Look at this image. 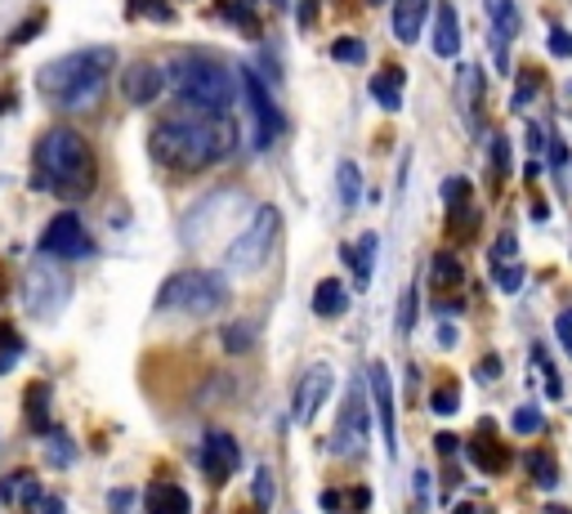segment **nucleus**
Returning <instances> with one entry per match:
<instances>
[{
  "instance_id": "nucleus-28",
  "label": "nucleus",
  "mask_w": 572,
  "mask_h": 514,
  "mask_svg": "<svg viewBox=\"0 0 572 514\" xmlns=\"http://www.w3.org/2000/svg\"><path fill=\"white\" fill-rule=\"evenodd\" d=\"M430 407H434V416H452L456 407H461V385H438L434 394H430Z\"/></svg>"
},
{
  "instance_id": "nucleus-24",
  "label": "nucleus",
  "mask_w": 572,
  "mask_h": 514,
  "mask_svg": "<svg viewBox=\"0 0 572 514\" xmlns=\"http://www.w3.org/2000/svg\"><path fill=\"white\" fill-rule=\"evenodd\" d=\"M28 421L37 434H50V385L46 380L28 385Z\"/></svg>"
},
{
  "instance_id": "nucleus-29",
  "label": "nucleus",
  "mask_w": 572,
  "mask_h": 514,
  "mask_svg": "<svg viewBox=\"0 0 572 514\" xmlns=\"http://www.w3.org/2000/svg\"><path fill=\"white\" fill-rule=\"evenodd\" d=\"M332 59H336V63H367V46H363L358 37H341V41L332 46Z\"/></svg>"
},
{
  "instance_id": "nucleus-18",
  "label": "nucleus",
  "mask_w": 572,
  "mask_h": 514,
  "mask_svg": "<svg viewBox=\"0 0 572 514\" xmlns=\"http://www.w3.org/2000/svg\"><path fill=\"white\" fill-rule=\"evenodd\" d=\"M425 14H430V0H398L394 6V37L403 46H412L421 37V28H425Z\"/></svg>"
},
{
  "instance_id": "nucleus-9",
  "label": "nucleus",
  "mask_w": 572,
  "mask_h": 514,
  "mask_svg": "<svg viewBox=\"0 0 572 514\" xmlns=\"http://www.w3.org/2000/svg\"><path fill=\"white\" fill-rule=\"evenodd\" d=\"M367 443H372V421H367V403H363V389H349L345 394V412L336 421V456H367Z\"/></svg>"
},
{
  "instance_id": "nucleus-46",
  "label": "nucleus",
  "mask_w": 572,
  "mask_h": 514,
  "mask_svg": "<svg viewBox=\"0 0 572 514\" xmlns=\"http://www.w3.org/2000/svg\"><path fill=\"white\" fill-rule=\"evenodd\" d=\"M434 447H438V452H443V456H452V452H456V447H461V443H456V438H452V434H438V438H434Z\"/></svg>"
},
{
  "instance_id": "nucleus-50",
  "label": "nucleus",
  "mask_w": 572,
  "mask_h": 514,
  "mask_svg": "<svg viewBox=\"0 0 572 514\" xmlns=\"http://www.w3.org/2000/svg\"><path fill=\"white\" fill-rule=\"evenodd\" d=\"M559 336H563V345L572 349V309H568V314L559 318Z\"/></svg>"
},
{
  "instance_id": "nucleus-6",
  "label": "nucleus",
  "mask_w": 572,
  "mask_h": 514,
  "mask_svg": "<svg viewBox=\"0 0 572 514\" xmlns=\"http://www.w3.org/2000/svg\"><path fill=\"white\" fill-rule=\"evenodd\" d=\"M277 210L273 206H255V215L246 219V228L233 237V246L224 250V274H255L264 260H268V250L277 241Z\"/></svg>"
},
{
  "instance_id": "nucleus-16",
  "label": "nucleus",
  "mask_w": 572,
  "mask_h": 514,
  "mask_svg": "<svg viewBox=\"0 0 572 514\" xmlns=\"http://www.w3.org/2000/svg\"><path fill=\"white\" fill-rule=\"evenodd\" d=\"M483 10H487V23H492V46H496V63H505V41L519 37V6L514 0H483Z\"/></svg>"
},
{
  "instance_id": "nucleus-42",
  "label": "nucleus",
  "mask_w": 572,
  "mask_h": 514,
  "mask_svg": "<svg viewBox=\"0 0 572 514\" xmlns=\"http://www.w3.org/2000/svg\"><path fill=\"white\" fill-rule=\"evenodd\" d=\"M496 278H501V291H519V287H523V269H519V265L496 269Z\"/></svg>"
},
{
  "instance_id": "nucleus-52",
  "label": "nucleus",
  "mask_w": 572,
  "mask_h": 514,
  "mask_svg": "<svg viewBox=\"0 0 572 514\" xmlns=\"http://www.w3.org/2000/svg\"><path fill=\"white\" fill-rule=\"evenodd\" d=\"M438 340H443V345H456V327L443 323V327H438Z\"/></svg>"
},
{
  "instance_id": "nucleus-21",
  "label": "nucleus",
  "mask_w": 572,
  "mask_h": 514,
  "mask_svg": "<svg viewBox=\"0 0 572 514\" xmlns=\"http://www.w3.org/2000/svg\"><path fill=\"white\" fill-rule=\"evenodd\" d=\"M349 309V291L341 287V278H323L314 291V314L318 318H341Z\"/></svg>"
},
{
  "instance_id": "nucleus-1",
  "label": "nucleus",
  "mask_w": 572,
  "mask_h": 514,
  "mask_svg": "<svg viewBox=\"0 0 572 514\" xmlns=\"http://www.w3.org/2000/svg\"><path fill=\"white\" fill-rule=\"evenodd\" d=\"M237 148V130L228 117H210V112H175V117H161L152 126V139H148V152L157 166L175 170V175H193V170H206L215 161H224L228 152Z\"/></svg>"
},
{
  "instance_id": "nucleus-48",
  "label": "nucleus",
  "mask_w": 572,
  "mask_h": 514,
  "mask_svg": "<svg viewBox=\"0 0 572 514\" xmlns=\"http://www.w3.org/2000/svg\"><path fill=\"white\" fill-rule=\"evenodd\" d=\"M323 510H327V514L345 510V496H336V492H323Z\"/></svg>"
},
{
  "instance_id": "nucleus-14",
  "label": "nucleus",
  "mask_w": 572,
  "mask_h": 514,
  "mask_svg": "<svg viewBox=\"0 0 572 514\" xmlns=\"http://www.w3.org/2000/svg\"><path fill=\"white\" fill-rule=\"evenodd\" d=\"M367 385H372V398H376V425L385 434V452L398 447V429H394V385H389V367L385 363H372L367 367Z\"/></svg>"
},
{
  "instance_id": "nucleus-8",
  "label": "nucleus",
  "mask_w": 572,
  "mask_h": 514,
  "mask_svg": "<svg viewBox=\"0 0 572 514\" xmlns=\"http://www.w3.org/2000/svg\"><path fill=\"white\" fill-rule=\"evenodd\" d=\"M237 81H241V103L250 108V126H255V148H268L277 135H282V112L273 103V95L264 90V81L250 72V68H237Z\"/></svg>"
},
{
  "instance_id": "nucleus-26",
  "label": "nucleus",
  "mask_w": 572,
  "mask_h": 514,
  "mask_svg": "<svg viewBox=\"0 0 572 514\" xmlns=\"http://www.w3.org/2000/svg\"><path fill=\"white\" fill-rule=\"evenodd\" d=\"M6 501H19V505H37V496H41V483H37V474H14V478H6V492H0Z\"/></svg>"
},
{
  "instance_id": "nucleus-37",
  "label": "nucleus",
  "mask_w": 572,
  "mask_h": 514,
  "mask_svg": "<svg viewBox=\"0 0 572 514\" xmlns=\"http://www.w3.org/2000/svg\"><path fill=\"white\" fill-rule=\"evenodd\" d=\"M541 429V412L536 407H519L514 412V434H536Z\"/></svg>"
},
{
  "instance_id": "nucleus-47",
  "label": "nucleus",
  "mask_w": 572,
  "mask_h": 514,
  "mask_svg": "<svg viewBox=\"0 0 572 514\" xmlns=\"http://www.w3.org/2000/svg\"><path fill=\"white\" fill-rule=\"evenodd\" d=\"M416 496H421V505L430 501V474L425 469H416Z\"/></svg>"
},
{
  "instance_id": "nucleus-43",
  "label": "nucleus",
  "mask_w": 572,
  "mask_h": 514,
  "mask_svg": "<svg viewBox=\"0 0 572 514\" xmlns=\"http://www.w3.org/2000/svg\"><path fill=\"white\" fill-rule=\"evenodd\" d=\"M372 505V487H349V496H345V510H354V514H363Z\"/></svg>"
},
{
  "instance_id": "nucleus-31",
  "label": "nucleus",
  "mask_w": 572,
  "mask_h": 514,
  "mask_svg": "<svg viewBox=\"0 0 572 514\" xmlns=\"http://www.w3.org/2000/svg\"><path fill=\"white\" fill-rule=\"evenodd\" d=\"M50 461H55L59 469H68V465L77 461V447H72V438H68L63 429H55V438H50Z\"/></svg>"
},
{
  "instance_id": "nucleus-19",
  "label": "nucleus",
  "mask_w": 572,
  "mask_h": 514,
  "mask_svg": "<svg viewBox=\"0 0 572 514\" xmlns=\"http://www.w3.org/2000/svg\"><path fill=\"white\" fill-rule=\"evenodd\" d=\"M376 250H381V237H376V233H363V237L345 250V260H349V269H354V287H367V283H372Z\"/></svg>"
},
{
  "instance_id": "nucleus-44",
  "label": "nucleus",
  "mask_w": 572,
  "mask_h": 514,
  "mask_svg": "<svg viewBox=\"0 0 572 514\" xmlns=\"http://www.w3.org/2000/svg\"><path fill=\"white\" fill-rule=\"evenodd\" d=\"M492 161H496V179L510 175V152H505V139H492Z\"/></svg>"
},
{
  "instance_id": "nucleus-40",
  "label": "nucleus",
  "mask_w": 572,
  "mask_h": 514,
  "mask_svg": "<svg viewBox=\"0 0 572 514\" xmlns=\"http://www.w3.org/2000/svg\"><path fill=\"white\" fill-rule=\"evenodd\" d=\"M545 46H550V55H559V59H572V37H568L563 28H554V32L545 37Z\"/></svg>"
},
{
  "instance_id": "nucleus-32",
  "label": "nucleus",
  "mask_w": 572,
  "mask_h": 514,
  "mask_svg": "<svg viewBox=\"0 0 572 514\" xmlns=\"http://www.w3.org/2000/svg\"><path fill=\"white\" fill-rule=\"evenodd\" d=\"M514 255H519V241H514L510 233H501V237H496V246H492V265H496V269H505V265L514 260Z\"/></svg>"
},
{
  "instance_id": "nucleus-27",
  "label": "nucleus",
  "mask_w": 572,
  "mask_h": 514,
  "mask_svg": "<svg viewBox=\"0 0 572 514\" xmlns=\"http://www.w3.org/2000/svg\"><path fill=\"white\" fill-rule=\"evenodd\" d=\"M358 188H363V179H358V166H354V161H341V175H336V192H341V206H345V210H354V206H358Z\"/></svg>"
},
{
  "instance_id": "nucleus-2",
  "label": "nucleus",
  "mask_w": 572,
  "mask_h": 514,
  "mask_svg": "<svg viewBox=\"0 0 572 514\" xmlns=\"http://www.w3.org/2000/svg\"><path fill=\"white\" fill-rule=\"evenodd\" d=\"M32 166H37V184L63 201H81L95 192V152L90 144L68 130V126H55L37 139V152H32Z\"/></svg>"
},
{
  "instance_id": "nucleus-38",
  "label": "nucleus",
  "mask_w": 572,
  "mask_h": 514,
  "mask_svg": "<svg viewBox=\"0 0 572 514\" xmlns=\"http://www.w3.org/2000/svg\"><path fill=\"white\" fill-rule=\"evenodd\" d=\"M443 201H447V206L470 201V184H465V179H447V184H443Z\"/></svg>"
},
{
  "instance_id": "nucleus-3",
  "label": "nucleus",
  "mask_w": 572,
  "mask_h": 514,
  "mask_svg": "<svg viewBox=\"0 0 572 514\" xmlns=\"http://www.w3.org/2000/svg\"><path fill=\"white\" fill-rule=\"evenodd\" d=\"M166 86L175 90V99L193 112H210V117H224L237 99H241V81L233 68L206 59V55H179L170 68H166Z\"/></svg>"
},
{
  "instance_id": "nucleus-39",
  "label": "nucleus",
  "mask_w": 572,
  "mask_h": 514,
  "mask_svg": "<svg viewBox=\"0 0 572 514\" xmlns=\"http://www.w3.org/2000/svg\"><path fill=\"white\" fill-rule=\"evenodd\" d=\"M255 505H273V474L255 469Z\"/></svg>"
},
{
  "instance_id": "nucleus-15",
  "label": "nucleus",
  "mask_w": 572,
  "mask_h": 514,
  "mask_svg": "<svg viewBox=\"0 0 572 514\" xmlns=\"http://www.w3.org/2000/svg\"><path fill=\"white\" fill-rule=\"evenodd\" d=\"M470 461L483 469V474H501V469H510V447L496 438V425H487L483 421V429L474 434V443H470Z\"/></svg>"
},
{
  "instance_id": "nucleus-23",
  "label": "nucleus",
  "mask_w": 572,
  "mask_h": 514,
  "mask_svg": "<svg viewBox=\"0 0 572 514\" xmlns=\"http://www.w3.org/2000/svg\"><path fill=\"white\" fill-rule=\"evenodd\" d=\"M430 283H434L438 291H456V287L465 283V265L456 260V255L438 250V255H434V265H430Z\"/></svg>"
},
{
  "instance_id": "nucleus-54",
  "label": "nucleus",
  "mask_w": 572,
  "mask_h": 514,
  "mask_svg": "<svg viewBox=\"0 0 572 514\" xmlns=\"http://www.w3.org/2000/svg\"><path fill=\"white\" fill-rule=\"evenodd\" d=\"M550 514H568V510H563V505H550Z\"/></svg>"
},
{
  "instance_id": "nucleus-33",
  "label": "nucleus",
  "mask_w": 572,
  "mask_h": 514,
  "mask_svg": "<svg viewBox=\"0 0 572 514\" xmlns=\"http://www.w3.org/2000/svg\"><path fill=\"white\" fill-rule=\"evenodd\" d=\"M532 363H536V367L545 372V394H550V398H559V394H563V380H559V367H550V358H545L541 349L532 354Z\"/></svg>"
},
{
  "instance_id": "nucleus-22",
  "label": "nucleus",
  "mask_w": 572,
  "mask_h": 514,
  "mask_svg": "<svg viewBox=\"0 0 572 514\" xmlns=\"http://www.w3.org/2000/svg\"><path fill=\"white\" fill-rule=\"evenodd\" d=\"M148 514H193V501H188V492H184V487H175V483H157V487L148 492Z\"/></svg>"
},
{
  "instance_id": "nucleus-30",
  "label": "nucleus",
  "mask_w": 572,
  "mask_h": 514,
  "mask_svg": "<svg viewBox=\"0 0 572 514\" xmlns=\"http://www.w3.org/2000/svg\"><path fill=\"white\" fill-rule=\"evenodd\" d=\"M224 345H228V354H246V349L255 345V327H250V323H233V327H224Z\"/></svg>"
},
{
  "instance_id": "nucleus-7",
  "label": "nucleus",
  "mask_w": 572,
  "mask_h": 514,
  "mask_svg": "<svg viewBox=\"0 0 572 514\" xmlns=\"http://www.w3.org/2000/svg\"><path fill=\"white\" fill-rule=\"evenodd\" d=\"M68 296H72V283L50 265V255L28 269V278H23V305H28V314L55 318V314H63Z\"/></svg>"
},
{
  "instance_id": "nucleus-36",
  "label": "nucleus",
  "mask_w": 572,
  "mask_h": 514,
  "mask_svg": "<svg viewBox=\"0 0 572 514\" xmlns=\"http://www.w3.org/2000/svg\"><path fill=\"white\" fill-rule=\"evenodd\" d=\"M536 86H541V77H536V72H523V81L514 86V108H527L532 95H536Z\"/></svg>"
},
{
  "instance_id": "nucleus-55",
  "label": "nucleus",
  "mask_w": 572,
  "mask_h": 514,
  "mask_svg": "<svg viewBox=\"0 0 572 514\" xmlns=\"http://www.w3.org/2000/svg\"><path fill=\"white\" fill-rule=\"evenodd\" d=\"M376 6H381V0H376Z\"/></svg>"
},
{
  "instance_id": "nucleus-49",
  "label": "nucleus",
  "mask_w": 572,
  "mask_h": 514,
  "mask_svg": "<svg viewBox=\"0 0 572 514\" xmlns=\"http://www.w3.org/2000/svg\"><path fill=\"white\" fill-rule=\"evenodd\" d=\"M112 514H130V492H112Z\"/></svg>"
},
{
  "instance_id": "nucleus-45",
  "label": "nucleus",
  "mask_w": 572,
  "mask_h": 514,
  "mask_svg": "<svg viewBox=\"0 0 572 514\" xmlns=\"http://www.w3.org/2000/svg\"><path fill=\"white\" fill-rule=\"evenodd\" d=\"M37 514H63V496L41 492V496H37Z\"/></svg>"
},
{
  "instance_id": "nucleus-53",
  "label": "nucleus",
  "mask_w": 572,
  "mask_h": 514,
  "mask_svg": "<svg viewBox=\"0 0 572 514\" xmlns=\"http://www.w3.org/2000/svg\"><path fill=\"white\" fill-rule=\"evenodd\" d=\"M452 514H479V505H470V501H465V505H456Z\"/></svg>"
},
{
  "instance_id": "nucleus-41",
  "label": "nucleus",
  "mask_w": 572,
  "mask_h": 514,
  "mask_svg": "<svg viewBox=\"0 0 572 514\" xmlns=\"http://www.w3.org/2000/svg\"><path fill=\"white\" fill-rule=\"evenodd\" d=\"M0 349H6V358L23 354V340L14 336V327H10V323H0Z\"/></svg>"
},
{
  "instance_id": "nucleus-51",
  "label": "nucleus",
  "mask_w": 572,
  "mask_h": 514,
  "mask_svg": "<svg viewBox=\"0 0 572 514\" xmlns=\"http://www.w3.org/2000/svg\"><path fill=\"white\" fill-rule=\"evenodd\" d=\"M474 372H479V380H483V376H496V372H501V363H496V358H487V363H479Z\"/></svg>"
},
{
  "instance_id": "nucleus-12",
  "label": "nucleus",
  "mask_w": 572,
  "mask_h": 514,
  "mask_svg": "<svg viewBox=\"0 0 572 514\" xmlns=\"http://www.w3.org/2000/svg\"><path fill=\"white\" fill-rule=\"evenodd\" d=\"M161 90H166V68H157V63H148V59L126 63V77H121V99H126V103L148 108V103L161 99Z\"/></svg>"
},
{
  "instance_id": "nucleus-5",
  "label": "nucleus",
  "mask_w": 572,
  "mask_h": 514,
  "mask_svg": "<svg viewBox=\"0 0 572 514\" xmlns=\"http://www.w3.org/2000/svg\"><path fill=\"white\" fill-rule=\"evenodd\" d=\"M228 305V283L219 274H206V269H188V274H175L161 291H157V314H215Z\"/></svg>"
},
{
  "instance_id": "nucleus-13",
  "label": "nucleus",
  "mask_w": 572,
  "mask_h": 514,
  "mask_svg": "<svg viewBox=\"0 0 572 514\" xmlns=\"http://www.w3.org/2000/svg\"><path fill=\"white\" fill-rule=\"evenodd\" d=\"M327 394H332V367H327V363H314V367L300 376V385H296L292 421H296V425H309V421L318 416V407H323Z\"/></svg>"
},
{
  "instance_id": "nucleus-4",
  "label": "nucleus",
  "mask_w": 572,
  "mask_h": 514,
  "mask_svg": "<svg viewBox=\"0 0 572 514\" xmlns=\"http://www.w3.org/2000/svg\"><path fill=\"white\" fill-rule=\"evenodd\" d=\"M112 50L108 46H95V50H77L50 68L37 72V90L55 103V108H90L99 95H103V81H108V68H112Z\"/></svg>"
},
{
  "instance_id": "nucleus-20",
  "label": "nucleus",
  "mask_w": 572,
  "mask_h": 514,
  "mask_svg": "<svg viewBox=\"0 0 572 514\" xmlns=\"http://www.w3.org/2000/svg\"><path fill=\"white\" fill-rule=\"evenodd\" d=\"M372 99L385 108V112H398L403 108V68H385L372 77Z\"/></svg>"
},
{
  "instance_id": "nucleus-10",
  "label": "nucleus",
  "mask_w": 572,
  "mask_h": 514,
  "mask_svg": "<svg viewBox=\"0 0 572 514\" xmlns=\"http://www.w3.org/2000/svg\"><path fill=\"white\" fill-rule=\"evenodd\" d=\"M41 255H50V260H81V255H90V237H86V224L63 210L46 224L41 233Z\"/></svg>"
},
{
  "instance_id": "nucleus-17",
  "label": "nucleus",
  "mask_w": 572,
  "mask_h": 514,
  "mask_svg": "<svg viewBox=\"0 0 572 514\" xmlns=\"http://www.w3.org/2000/svg\"><path fill=\"white\" fill-rule=\"evenodd\" d=\"M434 55L438 59H456L461 55V19H456V10L447 6V0L434 14Z\"/></svg>"
},
{
  "instance_id": "nucleus-25",
  "label": "nucleus",
  "mask_w": 572,
  "mask_h": 514,
  "mask_svg": "<svg viewBox=\"0 0 572 514\" xmlns=\"http://www.w3.org/2000/svg\"><path fill=\"white\" fill-rule=\"evenodd\" d=\"M523 465H527V474L536 478V487H554V483H559V465H554L550 452L532 447V452H523Z\"/></svg>"
},
{
  "instance_id": "nucleus-35",
  "label": "nucleus",
  "mask_w": 572,
  "mask_h": 514,
  "mask_svg": "<svg viewBox=\"0 0 572 514\" xmlns=\"http://www.w3.org/2000/svg\"><path fill=\"white\" fill-rule=\"evenodd\" d=\"M416 305H421V300H416V287H407V291H403V309H398V332H403V336H407L412 323H416Z\"/></svg>"
},
{
  "instance_id": "nucleus-11",
  "label": "nucleus",
  "mask_w": 572,
  "mask_h": 514,
  "mask_svg": "<svg viewBox=\"0 0 572 514\" xmlns=\"http://www.w3.org/2000/svg\"><path fill=\"white\" fill-rule=\"evenodd\" d=\"M201 474L219 487V483H228L233 478V469L241 465V447H237V438L233 434H224V429H206V438H201Z\"/></svg>"
},
{
  "instance_id": "nucleus-34",
  "label": "nucleus",
  "mask_w": 572,
  "mask_h": 514,
  "mask_svg": "<svg viewBox=\"0 0 572 514\" xmlns=\"http://www.w3.org/2000/svg\"><path fill=\"white\" fill-rule=\"evenodd\" d=\"M126 14H130V19H139V14H152V19H170L166 0H130V6H126Z\"/></svg>"
}]
</instances>
